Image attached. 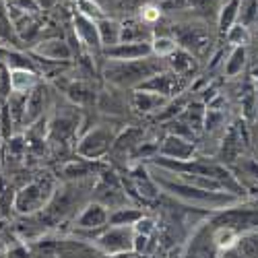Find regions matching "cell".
<instances>
[{
	"label": "cell",
	"instance_id": "1",
	"mask_svg": "<svg viewBox=\"0 0 258 258\" xmlns=\"http://www.w3.org/2000/svg\"><path fill=\"white\" fill-rule=\"evenodd\" d=\"M75 29L77 33L87 41L89 46H99V31H97V21L93 19H87V17H83V15H77L75 17Z\"/></svg>",
	"mask_w": 258,
	"mask_h": 258
},
{
	"label": "cell",
	"instance_id": "2",
	"mask_svg": "<svg viewBox=\"0 0 258 258\" xmlns=\"http://www.w3.org/2000/svg\"><path fill=\"white\" fill-rule=\"evenodd\" d=\"M97 31H99V39L105 46H116L122 39V27L112 19H99L97 21Z\"/></svg>",
	"mask_w": 258,
	"mask_h": 258
},
{
	"label": "cell",
	"instance_id": "3",
	"mask_svg": "<svg viewBox=\"0 0 258 258\" xmlns=\"http://www.w3.org/2000/svg\"><path fill=\"white\" fill-rule=\"evenodd\" d=\"M35 75L27 69H13L11 71V87L15 93H27L35 85Z\"/></svg>",
	"mask_w": 258,
	"mask_h": 258
},
{
	"label": "cell",
	"instance_id": "4",
	"mask_svg": "<svg viewBox=\"0 0 258 258\" xmlns=\"http://www.w3.org/2000/svg\"><path fill=\"white\" fill-rule=\"evenodd\" d=\"M149 52V46L143 41H133V44H118V48H114L110 54L116 56L118 60H137L141 56H145Z\"/></svg>",
	"mask_w": 258,
	"mask_h": 258
},
{
	"label": "cell",
	"instance_id": "5",
	"mask_svg": "<svg viewBox=\"0 0 258 258\" xmlns=\"http://www.w3.org/2000/svg\"><path fill=\"white\" fill-rule=\"evenodd\" d=\"M114 79L118 81H135V79H143L147 75V69L141 67V64H135V62H126L118 71H114Z\"/></svg>",
	"mask_w": 258,
	"mask_h": 258
},
{
	"label": "cell",
	"instance_id": "6",
	"mask_svg": "<svg viewBox=\"0 0 258 258\" xmlns=\"http://www.w3.org/2000/svg\"><path fill=\"white\" fill-rule=\"evenodd\" d=\"M37 52L48 58H67L69 56V48L64 46L62 41H46L44 46L37 48Z\"/></svg>",
	"mask_w": 258,
	"mask_h": 258
},
{
	"label": "cell",
	"instance_id": "7",
	"mask_svg": "<svg viewBox=\"0 0 258 258\" xmlns=\"http://www.w3.org/2000/svg\"><path fill=\"white\" fill-rule=\"evenodd\" d=\"M79 3V15H83V17H87V19H93V21H97V19H103V11H101V7L95 3V0H77Z\"/></svg>",
	"mask_w": 258,
	"mask_h": 258
},
{
	"label": "cell",
	"instance_id": "8",
	"mask_svg": "<svg viewBox=\"0 0 258 258\" xmlns=\"http://www.w3.org/2000/svg\"><path fill=\"white\" fill-rule=\"evenodd\" d=\"M240 7H242L240 0H229V3L223 5V9H221V25H223V29L231 25V21H233L235 15H238Z\"/></svg>",
	"mask_w": 258,
	"mask_h": 258
},
{
	"label": "cell",
	"instance_id": "9",
	"mask_svg": "<svg viewBox=\"0 0 258 258\" xmlns=\"http://www.w3.org/2000/svg\"><path fill=\"white\" fill-rule=\"evenodd\" d=\"M153 50H155V54H159V56H169V54L176 52V41L169 39V37H159V39H155Z\"/></svg>",
	"mask_w": 258,
	"mask_h": 258
},
{
	"label": "cell",
	"instance_id": "10",
	"mask_svg": "<svg viewBox=\"0 0 258 258\" xmlns=\"http://www.w3.org/2000/svg\"><path fill=\"white\" fill-rule=\"evenodd\" d=\"M161 17V9L155 7V5H145L141 9V19L143 23H155V21Z\"/></svg>",
	"mask_w": 258,
	"mask_h": 258
}]
</instances>
